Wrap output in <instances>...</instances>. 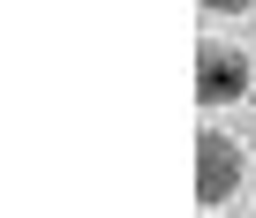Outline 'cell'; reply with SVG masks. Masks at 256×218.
Returning <instances> with one entry per match:
<instances>
[{"mask_svg":"<svg viewBox=\"0 0 256 218\" xmlns=\"http://www.w3.org/2000/svg\"><path fill=\"white\" fill-rule=\"evenodd\" d=\"M234 188H241V143L226 128H204L196 136V196L204 203H234Z\"/></svg>","mask_w":256,"mask_h":218,"instance_id":"1","label":"cell"},{"mask_svg":"<svg viewBox=\"0 0 256 218\" xmlns=\"http://www.w3.org/2000/svg\"><path fill=\"white\" fill-rule=\"evenodd\" d=\"M241 90H248V53L204 45V53H196V98H204V105H234Z\"/></svg>","mask_w":256,"mask_h":218,"instance_id":"2","label":"cell"}]
</instances>
